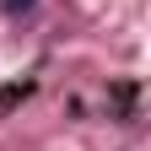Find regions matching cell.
<instances>
[{"mask_svg": "<svg viewBox=\"0 0 151 151\" xmlns=\"http://www.w3.org/2000/svg\"><path fill=\"white\" fill-rule=\"evenodd\" d=\"M0 6H6L11 16H22V11H32V0H0Z\"/></svg>", "mask_w": 151, "mask_h": 151, "instance_id": "1", "label": "cell"}]
</instances>
